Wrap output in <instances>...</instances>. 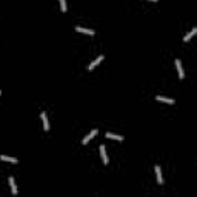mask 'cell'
<instances>
[{"label":"cell","instance_id":"cell-1","mask_svg":"<svg viewBox=\"0 0 197 197\" xmlns=\"http://www.w3.org/2000/svg\"><path fill=\"white\" fill-rule=\"evenodd\" d=\"M176 68H177V71H179V77H180V79H185V72H183V68H182V62H180L179 59H176Z\"/></svg>","mask_w":197,"mask_h":197},{"label":"cell","instance_id":"cell-2","mask_svg":"<svg viewBox=\"0 0 197 197\" xmlns=\"http://www.w3.org/2000/svg\"><path fill=\"white\" fill-rule=\"evenodd\" d=\"M100 157H102V162L105 163V165H108V155H106V151H105V145H100Z\"/></svg>","mask_w":197,"mask_h":197},{"label":"cell","instance_id":"cell-3","mask_svg":"<svg viewBox=\"0 0 197 197\" xmlns=\"http://www.w3.org/2000/svg\"><path fill=\"white\" fill-rule=\"evenodd\" d=\"M103 59H105V56H98V57H97L96 60H94V62H91V63H89V66H88V69H89V71H91V69H94V66H97V65L100 63V62L103 60Z\"/></svg>","mask_w":197,"mask_h":197},{"label":"cell","instance_id":"cell-4","mask_svg":"<svg viewBox=\"0 0 197 197\" xmlns=\"http://www.w3.org/2000/svg\"><path fill=\"white\" fill-rule=\"evenodd\" d=\"M97 133H98V129H92L91 133H89V134H88V135H86V137L83 139V140H82V143H83V145H86V143H88L89 140H91V139H92V137H94V135H96Z\"/></svg>","mask_w":197,"mask_h":197},{"label":"cell","instance_id":"cell-5","mask_svg":"<svg viewBox=\"0 0 197 197\" xmlns=\"http://www.w3.org/2000/svg\"><path fill=\"white\" fill-rule=\"evenodd\" d=\"M40 117H42V120H43L45 131H49V120H48V117H46V113H42V114H40Z\"/></svg>","mask_w":197,"mask_h":197},{"label":"cell","instance_id":"cell-6","mask_svg":"<svg viewBox=\"0 0 197 197\" xmlns=\"http://www.w3.org/2000/svg\"><path fill=\"white\" fill-rule=\"evenodd\" d=\"M155 174H157V183L163 185V177H162V170H160L159 165H155Z\"/></svg>","mask_w":197,"mask_h":197},{"label":"cell","instance_id":"cell-7","mask_svg":"<svg viewBox=\"0 0 197 197\" xmlns=\"http://www.w3.org/2000/svg\"><path fill=\"white\" fill-rule=\"evenodd\" d=\"M155 98H157L159 102H165V103H172V105H174V102H176L174 98H170V97H165V96H157Z\"/></svg>","mask_w":197,"mask_h":197},{"label":"cell","instance_id":"cell-8","mask_svg":"<svg viewBox=\"0 0 197 197\" xmlns=\"http://www.w3.org/2000/svg\"><path fill=\"white\" fill-rule=\"evenodd\" d=\"M105 137L106 139H114V140H123V135H119V134H114V133H106Z\"/></svg>","mask_w":197,"mask_h":197},{"label":"cell","instance_id":"cell-9","mask_svg":"<svg viewBox=\"0 0 197 197\" xmlns=\"http://www.w3.org/2000/svg\"><path fill=\"white\" fill-rule=\"evenodd\" d=\"M9 186H11L12 196H15V194H17V186H15V180H14V177H9Z\"/></svg>","mask_w":197,"mask_h":197},{"label":"cell","instance_id":"cell-10","mask_svg":"<svg viewBox=\"0 0 197 197\" xmlns=\"http://www.w3.org/2000/svg\"><path fill=\"white\" fill-rule=\"evenodd\" d=\"M77 32H85V34H89V36H94V29H88V28H82V26H77L76 28Z\"/></svg>","mask_w":197,"mask_h":197},{"label":"cell","instance_id":"cell-11","mask_svg":"<svg viewBox=\"0 0 197 197\" xmlns=\"http://www.w3.org/2000/svg\"><path fill=\"white\" fill-rule=\"evenodd\" d=\"M196 32H197V29H196V28H192V29H191V31H190V32H188V34H186V36H185V37H183V42H188V40H190V39H191V37H192V36H194V34H196Z\"/></svg>","mask_w":197,"mask_h":197},{"label":"cell","instance_id":"cell-12","mask_svg":"<svg viewBox=\"0 0 197 197\" xmlns=\"http://www.w3.org/2000/svg\"><path fill=\"white\" fill-rule=\"evenodd\" d=\"M0 160H5V162H12V163H17V162H19L15 157H6V155H0Z\"/></svg>","mask_w":197,"mask_h":197},{"label":"cell","instance_id":"cell-13","mask_svg":"<svg viewBox=\"0 0 197 197\" xmlns=\"http://www.w3.org/2000/svg\"><path fill=\"white\" fill-rule=\"evenodd\" d=\"M60 8L62 12H66V0H60Z\"/></svg>","mask_w":197,"mask_h":197},{"label":"cell","instance_id":"cell-14","mask_svg":"<svg viewBox=\"0 0 197 197\" xmlns=\"http://www.w3.org/2000/svg\"><path fill=\"white\" fill-rule=\"evenodd\" d=\"M151 2H157V0H151Z\"/></svg>","mask_w":197,"mask_h":197},{"label":"cell","instance_id":"cell-15","mask_svg":"<svg viewBox=\"0 0 197 197\" xmlns=\"http://www.w3.org/2000/svg\"><path fill=\"white\" fill-rule=\"evenodd\" d=\"M0 94H2V91H0Z\"/></svg>","mask_w":197,"mask_h":197}]
</instances>
